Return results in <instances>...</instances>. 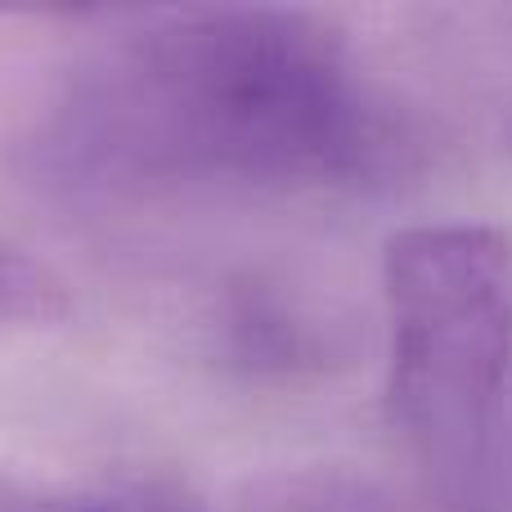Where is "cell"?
Wrapping results in <instances>:
<instances>
[{
  "label": "cell",
  "instance_id": "6da1fadb",
  "mask_svg": "<svg viewBox=\"0 0 512 512\" xmlns=\"http://www.w3.org/2000/svg\"><path fill=\"white\" fill-rule=\"evenodd\" d=\"M59 167L104 185H355L387 126L328 18L225 5L140 18L72 81L50 131Z\"/></svg>",
  "mask_w": 512,
  "mask_h": 512
},
{
  "label": "cell",
  "instance_id": "7a4b0ae2",
  "mask_svg": "<svg viewBox=\"0 0 512 512\" xmlns=\"http://www.w3.org/2000/svg\"><path fill=\"white\" fill-rule=\"evenodd\" d=\"M387 414L427 490L481 512L512 387V234L490 221H436L391 234Z\"/></svg>",
  "mask_w": 512,
  "mask_h": 512
},
{
  "label": "cell",
  "instance_id": "3957f363",
  "mask_svg": "<svg viewBox=\"0 0 512 512\" xmlns=\"http://www.w3.org/2000/svg\"><path fill=\"white\" fill-rule=\"evenodd\" d=\"M221 346L239 369L261 378H297L324 369L333 333L315 315L288 301L274 283L243 279L221 301Z\"/></svg>",
  "mask_w": 512,
  "mask_h": 512
},
{
  "label": "cell",
  "instance_id": "277c9868",
  "mask_svg": "<svg viewBox=\"0 0 512 512\" xmlns=\"http://www.w3.org/2000/svg\"><path fill=\"white\" fill-rule=\"evenodd\" d=\"M72 292L54 265L32 256L23 243L0 234V333L9 328H50L68 319Z\"/></svg>",
  "mask_w": 512,
  "mask_h": 512
},
{
  "label": "cell",
  "instance_id": "5b68a950",
  "mask_svg": "<svg viewBox=\"0 0 512 512\" xmlns=\"http://www.w3.org/2000/svg\"><path fill=\"white\" fill-rule=\"evenodd\" d=\"M508 508H512V387L504 400V418H499L495 454H490V477H486L481 512H508Z\"/></svg>",
  "mask_w": 512,
  "mask_h": 512
},
{
  "label": "cell",
  "instance_id": "8992f818",
  "mask_svg": "<svg viewBox=\"0 0 512 512\" xmlns=\"http://www.w3.org/2000/svg\"><path fill=\"white\" fill-rule=\"evenodd\" d=\"M63 512H207L203 504H189L176 495H144V490H126V495H95V499H77Z\"/></svg>",
  "mask_w": 512,
  "mask_h": 512
}]
</instances>
